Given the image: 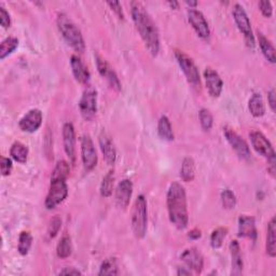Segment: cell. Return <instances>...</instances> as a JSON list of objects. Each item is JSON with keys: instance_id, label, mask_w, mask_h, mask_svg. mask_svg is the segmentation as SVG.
<instances>
[{"instance_id": "obj_1", "label": "cell", "mask_w": 276, "mask_h": 276, "mask_svg": "<svg viewBox=\"0 0 276 276\" xmlns=\"http://www.w3.org/2000/svg\"><path fill=\"white\" fill-rule=\"evenodd\" d=\"M131 14L136 29L140 32L147 50L151 55L157 56L160 51V34L152 17L147 12L143 4L138 2L131 3Z\"/></svg>"}, {"instance_id": "obj_2", "label": "cell", "mask_w": 276, "mask_h": 276, "mask_svg": "<svg viewBox=\"0 0 276 276\" xmlns=\"http://www.w3.org/2000/svg\"><path fill=\"white\" fill-rule=\"evenodd\" d=\"M167 211L169 221L178 230H184L188 226V205L187 194L184 186L179 183H172L167 191L166 196Z\"/></svg>"}, {"instance_id": "obj_3", "label": "cell", "mask_w": 276, "mask_h": 276, "mask_svg": "<svg viewBox=\"0 0 276 276\" xmlns=\"http://www.w3.org/2000/svg\"><path fill=\"white\" fill-rule=\"evenodd\" d=\"M56 23L59 32L62 33L63 38L66 40L68 45L75 51L79 52V53H83L85 50V42L82 32L71 17L65 13H60L57 16Z\"/></svg>"}, {"instance_id": "obj_4", "label": "cell", "mask_w": 276, "mask_h": 276, "mask_svg": "<svg viewBox=\"0 0 276 276\" xmlns=\"http://www.w3.org/2000/svg\"><path fill=\"white\" fill-rule=\"evenodd\" d=\"M148 227V211L145 195H138L132 212V230L137 238H144Z\"/></svg>"}, {"instance_id": "obj_5", "label": "cell", "mask_w": 276, "mask_h": 276, "mask_svg": "<svg viewBox=\"0 0 276 276\" xmlns=\"http://www.w3.org/2000/svg\"><path fill=\"white\" fill-rule=\"evenodd\" d=\"M250 142L254 147V149L261 154L262 157L267 159V169L271 172V175H275V151L270 141L259 131H253L249 134Z\"/></svg>"}, {"instance_id": "obj_6", "label": "cell", "mask_w": 276, "mask_h": 276, "mask_svg": "<svg viewBox=\"0 0 276 276\" xmlns=\"http://www.w3.org/2000/svg\"><path fill=\"white\" fill-rule=\"evenodd\" d=\"M233 19L235 21V24L239 31L244 34L247 46L250 48L255 47V38L252 29V23L249 21V17L245 11L243 6L239 4H235L233 6Z\"/></svg>"}, {"instance_id": "obj_7", "label": "cell", "mask_w": 276, "mask_h": 276, "mask_svg": "<svg viewBox=\"0 0 276 276\" xmlns=\"http://www.w3.org/2000/svg\"><path fill=\"white\" fill-rule=\"evenodd\" d=\"M68 195V186L66 180L51 179V185L48 195L46 197L45 205L48 210H53L57 205L65 201Z\"/></svg>"}, {"instance_id": "obj_8", "label": "cell", "mask_w": 276, "mask_h": 276, "mask_svg": "<svg viewBox=\"0 0 276 276\" xmlns=\"http://www.w3.org/2000/svg\"><path fill=\"white\" fill-rule=\"evenodd\" d=\"M223 134L230 146L234 149V151L239 158L244 160H249L252 158V152H250L248 144L245 142V140H243V137H240L234 131V129L229 126H226L223 128Z\"/></svg>"}, {"instance_id": "obj_9", "label": "cell", "mask_w": 276, "mask_h": 276, "mask_svg": "<svg viewBox=\"0 0 276 276\" xmlns=\"http://www.w3.org/2000/svg\"><path fill=\"white\" fill-rule=\"evenodd\" d=\"M175 57L187 80L194 85L200 84V73L192 58L184 53L183 51H175Z\"/></svg>"}, {"instance_id": "obj_10", "label": "cell", "mask_w": 276, "mask_h": 276, "mask_svg": "<svg viewBox=\"0 0 276 276\" xmlns=\"http://www.w3.org/2000/svg\"><path fill=\"white\" fill-rule=\"evenodd\" d=\"M79 109L85 120H91L97 112V92L93 88L86 89L79 101Z\"/></svg>"}, {"instance_id": "obj_11", "label": "cell", "mask_w": 276, "mask_h": 276, "mask_svg": "<svg viewBox=\"0 0 276 276\" xmlns=\"http://www.w3.org/2000/svg\"><path fill=\"white\" fill-rule=\"evenodd\" d=\"M81 159L86 170H92L97 164V153L90 135H83L81 138Z\"/></svg>"}, {"instance_id": "obj_12", "label": "cell", "mask_w": 276, "mask_h": 276, "mask_svg": "<svg viewBox=\"0 0 276 276\" xmlns=\"http://www.w3.org/2000/svg\"><path fill=\"white\" fill-rule=\"evenodd\" d=\"M188 20L191 24L193 29L197 33L198 37L207 40L211 37V28L207 23L204 14L196 10V9H189L188 10Z\"/></svg>"}, {"instance_id": "obj_13", "label": "cell", "mask_w": 276, "mask_h": 276, "mask_svg": "<svg viewBox=\"0 0 276 276\" xmlns=\"http://www.w3.org/2000/svg\"><path fill=\"white\" fill-rule=\"evenodd\" d=\"M95 60H96V67L99 75L102 78H105L112 89L117 92H120L121 89H122V86H121V82L119 80L118 75L116 74L114 69H112V67L108 64L107 60L104 57L99 56L98 54L95 55Z\"/></svg>"}, {"instance_id": "obj_14", "label": "cell", "mask_w": 276, "mask_h": 276, "mask_svg": "<svg viewBox=\"0 0 276 276\" xmlns=\"http://www.w3.org/2000/svg\"><path fill=\"white\" fill-rule=\"evenodd\" d=\"M42 112L40 109H31L29 110L27 114H26L19 122V126L22 129L23 132H27V133H33L36 132L37 129L41 126L42 124Z\"/></svg>"}, {"instance_id": "obj_15", "label": "cell", "mask_w": 276, "mask_h": 276, "mask_svg": "<svg viewBox=\"0 0 276 276\" xmlns=\"http://www.w3.org/2000/svg\"><path fill=\"white\" fill-rule=\"evenodd\" d=\"M133 194V183L131 179L121 180L116 189V203L122 210H126Z\"/></svg>"}, {"instance_id": "obj_16", "label": "cell", "mask_w": 276, "mask_h": 276, "mask_svg": "<svg viewBox=\"0 0 276 276\" xmlns=\"http://www.w3.org/2000/svg\"><path fill=\"white\" fill-rule=\"evenodd\" d=\"M63 143L64 149L73 164L76 162V133L73 123L66 122L63 125Z\"/></svg>"}, {"instance_id": "obj_17", "label": "cell", "mask_w": 276, "mask_h": 276, "mask_svg": "<svg viewBox=\"0 0 276 276\" xmlns=\"http://www.w3.org/2000/svg\"><path fill=\"white\" fill-rule=\"evenodd\" d=\"M206 88L213 97H219L223 88V81L219 74L213 68H206L204 72Z\"/></svg>"}, {"instance_id": "obj_18", "label": "cell", "mask_w": 276, "mask_h": 276, "mask_svg": "<svg viewBox=\"0 0 276 276\" xmlns=\"http://www.w3.org/2000/svg\"><path fill=\"white\" fill-rule=\"evenodd\" d=\"M189 269L193 270L196 273H201L204 267V259L202 254L198 252L195 247H191L186 249L180 256Z\"/></svg>"}, {"instance_id": "obj_19", "label": "cell", "mask_w": 276, "mask_h": 276, "mask_svg": "<svg viewBox=\"0 0 276 276\" xmlns=\"http://www.w3.org/2000/svg\"><path fill=\"white\" fill-rule=\"evenodd\" d=\"M238 236L256 240L257 238L256 221L252 216L242 215L238 218Z\"/></svg>"}, {"instance_id": "obj_20", "label": "cell", "mask_w": 276, "mask_h": 276, "mask_svg": "<svg viewBox=\"0 0 276 276\" xmlns=\"http://www.w3.org/2000/svg\"><path fill=\"white\" fill-rule=\"evenodd\" d=\"M71 66H72L73 74L78 82H80L82 84H88L90 82L91 74L89 72L88 67L83 64V62L79 56L75 54L72 55Z\"/></svg>"}, {"instance_id": "obj_21", "label": "cell", "mask_w": 276, "mask_h": 276, "mask_svg": "<svg viewBox=\"0 0 276 276\" xmlns=\"http://www.w3.org/2000/svg\"><path fill=\"white\" fill-rule=\"evenodd\" d=\"M99 146L106 162L110 164V165L111 164H114L117 159V150H116L114 142H112L111 140V137L107 133L102 132L99 135Z\"/></svg>"}, {"instance_id": "obj_22", "label": "cell", "mask_w": 276, "mask_h": 276, "mask_svg": "<svg viewBox=\"0 0 276 276\" xmlns=\"http://www.w3.org/2000/svg\"><path fill=\"white\" fill-rule=\"evenodd\" d=\"M230 253L232 258V275H240L243 273V258L240 254V247L237 240H231L230 243Z\"/></svg>"}, {"instance_id": "obj_23", "label": "cell", "mask_w": 276, "mask_h": 276, "mask_svg": "<svg viewBox=\"0 0 276 276\" xmlns=\"http://www.w3.org/2000/svg\"><path fill=\"white\" fill-rule=\"evenodd\" d=\"M266 254L269 257L274 258L276 256V220L273 217L267 224V235H266Z\"/></svg>"}, {"instance_id": "obj_24", "label": "cell", "mask_w": 276, "mask_h": 276, "mask_svg": "<svg viewBox=\"0 0 276 276\" xmlns=\"http://www.w3.org/2000/svg\"><path fill=\"white\" fill-rule=\"evenodd\" d=\"M248 109L255 118H260L265 114V106L262 96L259 93L253 94L248 101Z\"/></svg>"}, {"instance_id": "obj_25", "label": "cell", "mask_w": 276, "mask_h": 276, "mask_svg": "<svg viewBox=\"0 0 276 276\" xmlns=\"http://www.w3.org/2000/svg\"><path fill=\"white\" fill-rule=\"evenodd\" d=\"M158 134L163 141L171 142L174 141V132L170 124V121L166 116H162L158 122Z\"/></svg>"}, {"instance_id": "obj_26", "label": "cell", "mask_w": 276, "mask_h": 276, "mask_svg": "<svg viewBox=\"0 0 276 276\" xmlns=\"http://www.w3.org/2000/svg\"><path fill=\"white\" fill-rule=\"evenodd\" d=\"M258 40H259V46L262 51L264 57L269 60L270 63L274 64L276 62V56H275V49L272 45V42L267 39L262 33H258Z\"/></svg>"}, {"instance_id": "obj_27", "label": "cell", "mask_w": 276, "mask_h": 276, "mask_svg": "<svg viewBox=\"0 0 276 276\" xmlns=\"http://www.w3.org/2000/svg\"><path fill=\"white\" fill-rule=\"evenodd\" d=\"M180 177L186 183L192 181L195 177V163L192 158H185L181 164L180 168Z\"/></svg>"}, {"instance_id": "obj_28", "label": "cell", "mask_w": 276, "mask_h": 276, "mask_svg": "<svg viewBox=\"0 0 276 276\" xmlns=\"http://www.w3.org/2000/svg\"><path fill=\"white\" fill-rule=\"evenodd\" d=\"M10 155L13 160L19 163H26L28 158V148L27 146H25L21 142H15L11 149H10Z\"/></svg>"}, {"instance_id": "obj_29", "label": "cell", "mask_w": 276, "mask_h": 276, "mask_svg": "<svg viewBox=\"0 0 276 276\" xmlns=\"http://www.w3.org/2000/svg\"><path fill=\"white\" fill-rule=\"evenodd\" d=\"M72 253H73L72 238L69 235H64L62 238L59 239L57 247H56L57 257L60 259H66L68 257H71Z\"/></svg>"}, {"instance_id": "obj_30", "label": "cell", "mask_w": 276, "mask_h": 276, "mask_svg": "<svg viewBox=\"0 0 276 276\" xmlns=\"http://www.w3.org/2000/svg\"><path fill=\"white\" fill-rule=\"evenodd\" d=\"M119 274V265L116 258H107L100 264L98 275H118Z\"/></svg>"}, {"instance_id": "obj_31", "label": "cell", "mask_w": 276, "mask_h": 276, "mask_svg": "<svg viewBox=\"0 0 276 276\" xmlns=\"http://www.w3.org/2000/svg\"><path fill=\"white\" fill-rule=\"evenodd\" d=\"M17 47H19V39L15 37L6 38L0 45V58L4 59L8 55H10Z\"/></svg>"}, {"instance_id": "obj_32", "label": "cell", "mask_w": 276, "mask_h": 276, "mask_svg": "<svg viewBox=\"0 0 276 276\" xmlns=\"http://www.w3.org/2000/svg\"><path fill=\"white\" fill-rule=\"evenodd\" d=\"M32 244V235L28 231H23L19 236V245H17V252L22 256H26L30 250Z\"/></svg>"}, {"instance_id": "obj_33", "label": "cell", "mask_w": 276, "mask_h": 276, "mask_svg": "<svg viewBox=\"0 0 276 276\" xmlns=\"http://www.w3.org/2000/svg\"><path fill=\"white\" fill-rule=\"evenodd\" d=\"M114 185H115V174L112 170H109L102 178L101 185H100V194L104 197L110 196L112 194V190H114Z\"/></svg>"}, {"instance_id": "obj_34", "label": "cell", "mask_w": 276, "mask_h": 276, "mask_svg": "<svg viewBox=\"0 0 276 276\" xmlns=\"http://www.w3.org/2000/svg\"><path fill=\"white\" fill-rule=\"evenodd\" d=\"M228 234V229L224 227H219L213 231L211 235V245L213 248H220L223 244V240Z\"/></svg>"}, {"instance_id": "obj_35", "label": "cell", "mask_w": 276, "mask_h": 276, "mask_svg": "<svg viewBox=\"0 0 276 276\" xmlns=\"http://www.w3.org/2000/svg\"><path fill=\"white\" fill-rule=\"evenodd\" d=\"M69 164L62 160L58 161L56 163V165L52 171V177L51 179H63V180H67V177L69 176Z\"/></svg>"}, {"instance_id": "obj_36", "label": "cell", "mask_w": 276, "mask_h": 276, "mask_svg": "<svg viewBox=\"0 0 276 276\" xmlns=\"http://www.w3.org/2000/svg\"><path fill=\"white\" fill-rule=\"evenodd\" d=\"M220 196H221V203L224 209L226 210L234 209L236 205V196L231 191V190L229 189L223 190Z\"/></svg>"}, {"instance_id": "obj_37", "label": "cell", "mask_w": 276, "mask_h": 276, "mask_svg": "<svg viewBox=\"0 0 276 276\" xmlns=\"http://www.w3.org/2000/svg\"><path fill=\"white\" fill-rule=\"evenodd\" d=\"M198 118H200V123L204 131H210L214 123V118L211 111L206 108H202L198 112Z\"/></svg>"}, {"instance_id": "obj_38", "label": "cell", "mask_w": 276, "mask_h": 276, "mask_svg": "<svg viewBox=\"0 0 276 276\" xmlns=\"http://www.w3.org/2000/svg\"><path fill=\"white\" fill-rule=\"evenodd\" d=\"M60 228H62V219H60L58 216H54V217L50 220V223H49V228H48L49 236L51 238L55 237L57 235V233L59 232Z\"/></svg>"}, {"instance_id": "obj_39", "label": "cell", "mask_w": 276, "mask_h": 276, "mask_svg": "<svg viewBox=\"0 0 276 276\" xmlns=\"http://www.w3.org/2000/svg\"><path fill=\"white\" fill-rule=\"evenodd\" d=\"M0 23H2V26L5 28L10 27L11 25V17L9 12L6 10V8L0 5Z\"/></svg>"}, {"instance_id": "obj_40", "label": "cell", "mask_w": 276, "mask_h": 276, "mask_svg": "<svg viewBox=\"0 0 276 276\" xmlns=\"http://www.w3.org/2000/svg\"><path fill=\"white\" fill-rule=\"evenodd\" d=\"M0 167H2V175L3 176H8L11 174V170L13 167V164L11 159L2 157V163H0Z\"/></svg>"}, {"instance_id": "obj_41", "label": "cell", "mask_w": 276, "mask_h": 276, "mask_svg": "<svg viewBox=\"0 0 276 276\" xmlns=\"http://www.w3.org/2000/svg\"><path fill=\"white\" fill-rule=\"evenodd\" d=\"M259 8H260L261 13L265 17H271L273 14V7L269 0H263V2L259 3Z\"/></svg>"}, {"instance_id": "obj_42", "label": "cell", "mask_w": 276, "mask_h": 276, "mask_svg": "<svg viewBox=\"0 0 276 276\" xmlns=\"http://www.w3.org/2000/svg\"><path fill=\"white\" fill-rule=\"evenodd\" d=\"M107 4L111 8V10L119 16V19H122V20L124 19V13H123V10H122V6H121V4L119 2H108Z\"/></svg>"}, {"instance_id": "obj_43", "label": "cell", "mask_w": 276, "mask_h": 276, "mask_svg": "<svg viewBox=\"0 0 276 276\" xmlns=\"http://www.w3.org/2000/svg\"><path fill=\"white\" fill-rule=\"evenodd\" d=\"M276 95H275V90L272 89L270 90V92L267 93V101H269V105L271 110L274 112L275 111V107H276Z\"/></svg>"}, {"instance_id": "obj_44", "label": "cell", "mask_w": 276, "mask_h": 276, "mask_svg": "<svg viewBox=\"0 0 276 276\" xmlns=\"http://www.w3.org/2000/svg\"><path fill=\"white\" fill-rule=\"evenodd\" d=\"M82 273L75 269V267H65L64 270H62L59 272V275H81Z\"/></svg>"}, {"instance_id": "obj_45", "label": "cell", "mask_w": 276, "mask_h": 276, "mask_svg": "<svg viewBox=\"0 0 276 276\" xmlns=\"http://www.w3.org/2000/svg\"><path fill=\"white\" fill-rule=\"evenodd\" d=\"M202 236V233L201 231L198 230V229H193L189 232V234H188V237L189 238H191V239H198Z\"/></svg>"}, {"instance_id": "obj_46", "label": "cell", "mask_w": 276, "mask_h": 276, "mask_svg": "<svg viewBox=\"0 0 276 276\" xmlns=\"http://www.w3.org/2000/svg\"><path fill=\"white\" fill-rule=\"evenodd\" d=\"M177 275H191V271H190L189 267H178Z\"/></svg>"}, {"instance_id": "obj_47", "label": "cell", "mask_w": 276, "mask_h": 276, "mask_svg": "<svg viewBox=\"0 0 276 276\" xmlns=\"http://www.w3.org/2000/svg\"><path fill=\"white\" fill-rule=\"evenodd\" d=\"M188 6H190V9H194L197 6V2H186Z\"/></svg>"}, {"instance_id": "obj_48", "label": "cell", "mask_w": 276, "mask_h": 276, "mask_svg": "<svg viewBox=\"0 0 276 276\" xmlns=\"http://www.w3.org/2000/svg\"><path fill=\"white\" fill-rule=\"evenodd\" d=\"M168 5L172 8V9H178L179 4L177 2H168Z\"/></svg>"}]
</instances>
